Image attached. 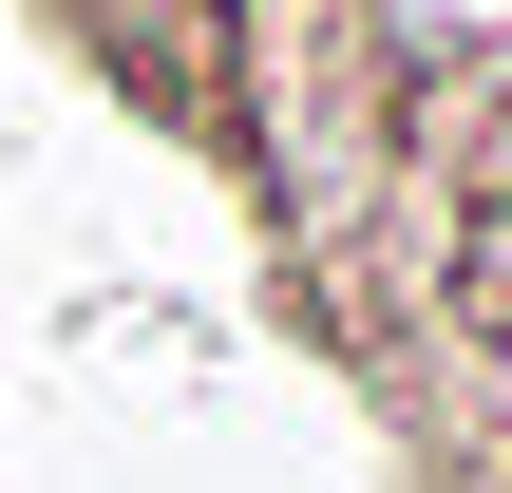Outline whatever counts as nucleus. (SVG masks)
Segmentation results:
<instances>
[{"instance_id":"1","label":"nucleus","mask_w":512,"mask_h":493,"mask_svg":"<svg viewBox=\"0 0 512 493\" xmlns=\"http://www.w3.org/2000/svg\"><path fill=\"white\" fill-rule=\"evenodd\" d=\"M437 304H456V342H512V171L456 190V228H437Z\"/></svg>"}]
</instances>
